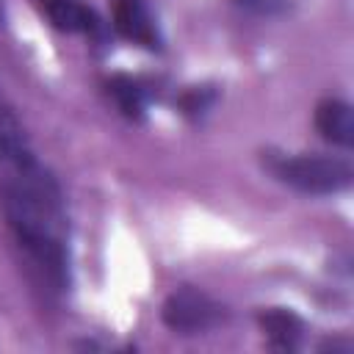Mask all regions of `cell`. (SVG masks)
Returning a JSON list of instances; mask_svg holds the SVG:
<instances>
[{
    "label": "cell",
    "mask_w": 354,
    "mask_h": 354,
    "mask_svg": "<svg viewBox=\"0 0 354 354\" xmlns=\"http://www.w3.org/2000/svg\"><path fill=\"white\" fill-rule=\"evenodd\" d=\"M271 171L279 183L301 191V194H340L351 185V166L343 158L332 155H285L271 160Z\"/></svg>",
    "instance_id": "cell-2"
},
{
    "label": "cell",
    "mask_w": 354,
    "mask_h": 354,
    "mask_svg": "<svg viewBox=\"0 0 354 354\" xmlns=\"http://www.w3.org/2000/svg\"><path fill=\"white\" fill-rule=\"evenodd\" d=\"M28 141H25V130L14 113V108L6 102V97L0 94V166L28 155Z\"/></svg>",
    "instance_id": "cell-8"
},
{
    "label": "cell",
    "mask_w": 354,
    "mask_h": 354,
    "mask_svg": "<svg viewBox=\"0 0 354 354\" xmlns=\"http://www.w3.org/2000/svg\"><path fill=\"white\" fill-rule=\"evenodd\" d=\"M39 8L50 19V25L64 33H97L100 30L97 14L80 0H39Z\"/></svg>",
    "instance_id": "cell-6"
},
{
    "label": "cell",
    "mask_w": 354,
    "mask_h": 354,
    "mask_svg": "<svg viewBox=\"0 0 354 354\" xmlns=\"http://www.w3.org/2000/svg\"><path fill=\"white\" fill-rule=\"evenodd\" d=\"M108 94L127 119H141V113H144V88L138 86V80H133L127 75H113L108 80Z\"/></svg>",
    "instance_id": "cell-9"
},
{
    "label": "cell",
    "mask_w": 354,
    "mask_h": 354,
    "mask_svg": "<svg viewBox=\"0 0 354 354\" xmlns=\"http://www.w3.org/2000/svg\"><path fill=\"white\" fill-rule=\"evenodd\" d=\"M315 130L335 147H351L354 144V113L351 105L329 97L315 105Z\"/></svg>",
    "instance_id": "cell-5"
},
{
    "label": "cell",
    "mask_w": 354,
    "mask_h": 354,
    "mask_svg": "<svg viewBox=\"0 0 354 354\" xmlns=\"http://www.w3.org/2000/svg\"><path fill=\"white\" fill-rule=\"evenodd\" d=\"M0 22H3V11H0Z\"/></svg>",
    "instance_id": "cell-11"
},
{
    "label": "cell",
    "mask_w": 354,
    "mask_h": 354,
    "mask_svg": "<svg viewBox=\"0 0 354 354\" xmlns=\"http://www.w3.org/2000/svg\"><path fill=\"white\" fill-rule=\"evenodd\" d=\"M3 169V218L39 277L53 290H61L66 285V213L61 188L30 152Z\"/></svg>",
    "instance_id": "cell-1"
},
{
    "label": "cell",
    "mask_w": 354,
    "mask_h": 354,
    "mask_svg": "<svg viewBox=\"0 0 354 354\" xmlns=\"http://www.w3.org/2000/svg\"><path fill=\"white\" fill-rule=\"evenodd\" d=\"M260 329L266 332L268 343L274 348H296L301 335H304V324L296 313L290 310H282V307H274V310H266L260 313Z\"/></svg>",
    "instance_id": "cell-7"
},
{
    "label": "cell",
    "mask_w": 354,
    "mask_h": 354,
    "mask_svg": "<svg viewBox=\"0 0 354 354\" xmlns=\"http://www.w3.org/2000/svg\"><path fill=\"white\" fill-rule=\"evenodd\" d=\"M111 19L122 39L147 50L160 47V30L147 0H111Z\"/></svg>",
    "instance_id": "cell-4"
},
{
    "label": "cell",
    "mask_w": 354,
    "mask_h": 354,
    "mask_svg": "<svg viewBox=\"0 0 354 354\" xmlns=\"http://www.w3.org/2000/svg\"><path fill=\"white\" fill-rule=\"evenodd\" d=\"M243 8L254 11V14H266V17H274V14H282L288 11L290 0H238Z\"/></svg>",
    "instance_id": "cell-10"
},
{
    "label": "cell",
    "mask_w": 354,
    "mask_h": 354,
    "mask_svg": "<svg viewBox=\"0 0 354 354\" xmlns=\"http://www.w3.org/2000/svg\"><path fill=\"white\" fill-rule=\"evenodd\" d=\"M221 315H224L221 307L205 290L191 288V285H183V288L171 290L163 301V310H160L163 324L171 332H180V335L207 332L221 321Z\"/></svg>",
    "instance_id": "cell-3"
}]
</instances>
